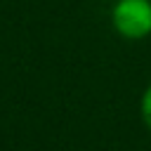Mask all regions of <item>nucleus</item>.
I'll return each mask as SVG.
<instances>
[{
    "instance_id": "obj_1",
    "label": "nucleus",
    "mask_w": 151,
    "mask_h": 151,
    "mask_svg": "<svg viewBox=\"0 0 151 151\" xmlns=\"http://www.w3.org/2000/svg\"><path fill=\"white\" fill-rule=\"evenodd\" d=\"M111 26L127 40H144L151 35V0H116L111 9Z\"/></svg>"
},
{
    "instance_id": "obj_2",
    "label": "nucleus",
    "mask_w": 151,
    "mask_h": 151,
    "mask_svg": "<svg viewBox=\"0 0 151 151\" xmlns=\"http://www.w3.org/2000/svg\"><path fill=\"white\" fill-rule=\"evenodd\" d=\"M139 116H142L144 127L151 132V83H149L146 90L142 92V99H139Z\"/></svg>"
}]
</instances>
